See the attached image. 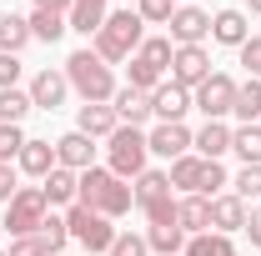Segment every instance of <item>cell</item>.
<instances>
[{
	"label": "cell",
	"mask_w": 261,
	"mask_h": 256,
	"mask_svg": "<svg viewBox=\"0 0 261 256\" xmlns=\"http://www.w3.org/2000/svg\"><path fill=\"white\" fill-rule=\"evenodd\" d=\"M75 201L91 206V211H100V216H126L130 201H136V191H130L116 171L91 166V171H81V196H75Z\"/></svg>",
	"instance_id": "1"
},
{
	"label": "cell",
	"mask_w": 261,
	"mask_h": 256,
	"mask_svg": "<svg viewBox=\"0 0 261 256\" xmlns=\"http://www.w3.org/2000/svg\"><path fill=\"white\" fill-rule=\"evenodd\" d=\"M141 15L136 10H116V15H106V25L96 31V56L106 65L111 61H130L136 50H141Z\"/></svg>",
	"instance_id": "2"
},
{
	"label": "cell",
	"mask_w": 261,
	"mask_h": 256,
	"mask_svg": "<svg viewBox=\"0 0 261 256\" xmlns=\"http://www.w3.org/2000/svg\"><path fill=\"white\" fill-rule=\"evenodd\" d=\"M65 81L86 100H111L116 96V75H111V65L100 61L96 50H75V56L65 61Z\"/></svg>",
	"instance_id": "3"
},
{
	"label": "cell",
	"mask_w": 261,
	"mask_h": 256,
	"mask_svg": "<svg viewBox=\"0 0 261 256\" xmlns=\"http://www.w3.org/2000/svg\"><path fill=\"white\" fill-rule=\"evenodd\" d=\"M106 141H111V171H116L121 181L146 171V151H151V141H146L136 126H116Z\"/></svg>",
	"instance_id": "4"
},
{
	"label": "cell",
	"mask_w": 261,
	"mask_h": 256,
	"mask_svg": "<svg viewBox=\"0 0 261 256\" xmlns=\"http://www.w3.org/2000/svg\"><path fill=\"white\" fill-rule=\"evenodd\" d=\"M65 226H70V236H75L86 251H111V241H116V231H111V216H100V211L81 206V201L70 206Z\"/></svg>",
	"instance_id": "5"
},
{
	"label": "cell",
	"mask_w": 261,
	"mask_h": 256,
	"mask_svg": "<svg viewBox=\"0 0 261 256\" xmlns=\"http://www.w3.org/2000/svg\"><path fill=\"white\" fill-rule=\"evenodd\" d=\"M40 221H45V196H40V186L10 196V206H5V226H10V236H35Z\"/></svg>",
	"instance_id": "6"
},
{
	"label": "cell",
	"mask_w": 261,
	"mask_h": 256,
	"mask_svg": "<svg viewBox=\"0 0 261 256\" xmlns=\"http://www.w3.org/2000/svg\"><path fill=\"white\" fill-rule=\"evenodd\" d=\"M231 100H236V81H231V75H216V70H211V75L196 86V106L206 111V121H221L231 111Z\"/></svg>",
	"instance_id": "7"
},
{
	"label": "cell",
	"mask_w": 261,
	"mask_h": 256,
	"mask_svg": "<svg viewBox=\"0 0 261 256\" xmlns=\"http://www.w3.org/2000/svg\"><path fill=\"white\" fill-rule=\"evenodd\" d=\"M211 75V56L201 50V45H176V56H171V81L176 86H201Z\"/></svg>",
	"instance_id": "8"
},
{
	"label": "cell",
	"mask_w": 261,
	"mask_h": 256,
	"mask_svg": "<svg viewBox=\"0 0 261 256\" xmlns=\"http://www.w3.org/2000/svg\"><path fill=\"white\" fill-rule=\"evenodd\" d=\"M166 25H171V35H176V45H201V35L211 31V15L196 10V5H181Z\"/></svg>",
	"instance_id": "9"
},
{
	"label": "cell",
	"mask_w": 261,
	"mask_h": 256,
	"mask_svg": "<svg viewBox=\"0 0 261 256\" xmlns=\"http://www.w3.org/2000/svg\"><path fill=\"white\" fill-rule=\"evenodd\" d=\"M151 111L161 116V126H176V121L191 111V96H186V86H176V81H171V86H156V91H151Z\"/></svg>",
	"instance_id": "10"
},
{
	"label": "cell",
	"mask_w": 261,
	"mask_h": 256,
	"mask_svg": "<svg viewBox=\"0 0 261 256\" xmlns=\"http://www.w3.org/2000/svg\"><path fill=\"white\" fill-rule=\"evenodd\" d=\"M91 156H96V146H91L86 131H70V136L56 141V161H61L65 171H91Z\"/></svg>",
	"instance_id": "11"
},
{
	"label": "cell",
	"mask_w": 261,
	"mask_h": 256,
	"mask_svg": "<svg viewBox=\"0 0 261 256\" xmlns=\"http://www.w3.org/2000/svg\"><path fill=\"white\" fill-rule=\"evenodd\" d=\"M146 141H151V151H156V156L181 161V156H186V146H191V131L176 121V126H156L151 136H146Z\"/></svg>",
	"instance_id": "12"
},
{
	"label": "cell",
	"mask_w": 261,
	"mask_h": 256,
	"mask_svg": "<svg viewBox=\"0 0 261 256\" xmlns=\"http://www.w3.org/2000/svg\"><path fill=\"white\" fill-rule=\"evenodd\" d=\"M65 91H70V81H65V70H40L31 81V100L35 106H45V111H56L65 100Z\"/></svg>",
	"instance_id": "13"
},
{
	"label": "cell",
	"mask_w": 261,
	"mask_h": 256,
	"mask_svg": "<svg viewBox=\"0 0 261 256\" xmlns=\"http://www.w3.org/2000/svg\"><path fill=\"white\" fill-rule=\"evenodd\" d=\"M211 226L226 236V231H241L246 226V201L241 196H211Z\"/></svg>",
	"instance_id": "14"
},
{
	"label": "cell",
	"mask_w": 261,
	"mask_h": 256,
	"mask_svg": "<svg viewBox=\"0 0 261 256\" xmlns=\"http://www.w3.org/2000/svg\"><path fill=\"white\" fill-rule=\"evenodd\" d=\"M40 196H45V206H65V201H75V196H81V176H75V171H65V166H56V171L45 176Z\"/></svg>",
	"instance_id": "15"
},
{
	"label": "cell",
	"mask_w": 261,
	"mask_h": 256,
	"mask_svg": "<svg viewBox=\"0 0 261 256\" xmlns=\"http://www.w3.org/2000/svg\"><path fill=\"white\" fill-rule=\"evenodd\" d=\"M65 25L81 35H96L106 25V0H70V15H65Z\"/></svg>",
	"instance_id": "16"
},
{
	"label": "cell",
	"mask_w": 261,
	"mask_h": 256,
	"mask_svg": "<svg viewBox=\"0 0 261 256\" xmlns=\"http://www.w3.org/2000/svg\"><path fill=\"white\" fill-rule=\"evenodd\" d=\"M56 166H61V161H56V146H50V141H25V146H20V171H31V176L45 181Z\"/></svg>",
	"instance_id": "17"
},
{
	"label": "cell",
	"mask_w": 261,
	"mask_h": 256,
	"mask_svg": "<svg viewBox=\"0 0 261 256\" xmlns=\"http://www.w3.org/2000/svg\"><path fill=\"white\" fill-rule=\"evenodd\" d=\"M176 226L191 231V236H201V231L211 226V201H206V196H186V201H176Z\"/></svg>",
	"instance_id": "18"
},
{
	"label": "cell",
	"mask_w": 261,
	"mask_h": 256,
	"mask_svg": "<svg viewBox=\"0 0 261 256\" xmlns=\"http://www.w3.org/2000/svg\"><path fill=\"white\" fill-rule=\"evenodd\" d=\"M116 121H121V126H141V121H146V116H151V96H146V91H116Z\"/></svg>",
	"instance_id": "19"
},
{
	"label": "cell",
	"mask_w": 261,
	"mask_h": 256,
	"mask_svg": "<svg viewBox=\"0 0 261 256\" xmlns=\"http://www.w3.org/2000/svg\"><path fill=\"white\" fill-rule=\"evenodd\" d=\"M116 126H121L116 121V106H106V100H86L81 106V131L86 136H111Z\"/></svg>",
	"instance_id": "20"
},
{
	"label": "cell",
	"mask_w": 261,
	"mask_h": 256,
	"mask_svg": "<svg viewBox=\"0 0 261 256\" xmlns=\"http://www.w3.org/2000/svg\"><path fill=\"white\" fill-rule=\"evenodd\" d=\"M191 146L201 151V161H216V156H226V151H231V131L221 126V121H206L201 136H191Z\"/></svg>",
	"instance_id": "21"
},
{
	"label": "cell",
	"mask_w": 261,
	"mask_h": 256,
	"mask_svg": "<svg viewBox=\"0 0 261 256\" xmlns=\"http://www.w3.org/2000/svg\"><path fill=\"white\" fill-rule=\"evenodd\" d=\"M211 35H216L221 45H236V50L251 40V35H246V15H241V10H221V15L211 20Z\"/></svg>",
	"instance_id": "22"
},
{
	"label": "cell",
	"mask_w": 261,
	"mask_h": 256,
	"mask_svg": "<svg viewBox=\"0 0 261 256\" xmlns=\"http://www.w3.org/2000/svg\"><path fill=\"white\" fill-rule=\"evenodd\" d=\"M186 256H236V246H231V236H221V231H201V236L186 241Z\"/></svg>",
	"instance_id": "23"
},
{
	"label": "cell",
	"mask_w": 261,
	"mask_h": 256,
	"mask_svg": "<svg viewBox=\"0 0 261 256\" xmlns=\"http://www.w3.org/2000/svg\"><path fill=\"white\" fill-rule=\"evenodd\" d=\"M231 111H236L246 126H251V121L261 116V81H256V75H251L246 86H236V100H231Z\"/></svg>",
	"instance_id": "24"
},
{
	"label": "cell",
	"mask_w": 261,
	"mask_h": 256,
	"mask_svg": "<svg viewBox=\"0 0 261 256\" xmlns=\"http://www.w3.org/2000/svg\"><path fill=\"white\" fill-rule=\"evenodd\" d=\"M231 151L246 161V166H261V126H241V131H231Z\"/></svg>",
	"instance_id": "25"
},
{
	"label": "cell",
	"mask_w": 261,
	"mask_h": 256,
	"mask_svg": "<svg viewBox=\"0 0 261 256\" xmlns=\"http://www.w3.org/2000/svg\"><path fill=\"white\" fill-rule=\"evenodd\" d=\"M31 106H35L31 91H15V86H10V91H0V126H20V116H25Z\"/></svg>",
	"instance_id": "26"
},
{
	"label": "cell",
	"mask_w": 261,
	"mask_h": 256,
	"mask_svg": "<svg viewBox=\"0 0 261 256\" xmlns=\"http://www.w3.org/2000/svg\"><path fill=\"white\" fill-rule=\"evenodd\" d=\"M161 196H171V176H161V171H141V176H136V201H141V206H151V201H161Z\"/></svg>",
	"instance_id": "27"
},
{
	"label": "cell",
	"mask_w": 261,
	"mask_h": 256,
	"mask_svg": "<svg viewBox=\"0 0 261 256\" xmlns=\"http://www.w3.org/2000/svg\"><path fill=\"white\" fill-rule=\"evenodd\" d=\"M201 166H206L201 156H181V161H171V186H181V191H191V196H196V186H201Z\"/></svg>",
	"instance_id": "28"
},
{
	"label": "cell",
	"mask_w": 261,
	"mask_h": 256,
	"mask_svg": "<svg viewBox=\"0 0 261 256\" xmlns=\"http://www.w3.org/2000/svg\"><path fill=\"white\" fill-rule=\"evenodd\" d=\"M25 40H31V20H20V15H0V45H5V56H15Z\"/></svg>",
	"instance_id": "29"
},
{
	"label": "cell",
	"mask_w": 261,
	"mask_h": 256,
	"mask_svg": "<svg viewBox=\"0 0 261 256\" xmlns=\"http://www.w3.org/2000/svg\"><path fill=\"white\" fill-rule=\"evenodd\" d=\"M65 31H70V25H65V15H56V10H35L31 15V35L35 40H61Z\"/></svg>",
	"instance_id": "30"
},
{
	"label": "cell",
	"mask_w": 261,
	"mask_h": 256,
	"mask_svg": "<svg viewBox=\"0 0 261 256\" xmlns=\"http://www.w3.org/2000/svg\"><path fill=\"white\" fill-rule=\"evenodd\" d=\"M181 236H186L181 226H151V231H146V246L161 251V256H176L181 251Z\"/></svg>",
	"instance_id": "31"
},
{
	"label": "cell",
	"mask_w": 261,
	"mask_h": 256,
	"mask_svg": "<svg viewBox=\"0 0 261 256\" xmlns=\"http://www.w3.org/2000/svg\"><path fill=\"white\" fill-rule=\"evenodd\" d=\"M161 65H151L146 56H130V91H156Z\"/></svg>",
	"instance_id": "32"
},
{
	"label": "cell",
	"mask_w": 261,
	"mask_h": 256,
	"mask_svg": "<svg viewBox=\"0 0 261 256\" xmlns=\"http://www.w3.org/2000/svg\"><path fill=\"white\" fill-rule=\"evenodd\" d=\"M35 236H40V241H45V251L56 256L65 246V241H70V226L65 221H56V216H45V221H40V231H35Z\"/></svg>",
	"instance_id": "33"
},
{
	"label": "cell",
	"mask_w": 261,
	"mask_h": 256,
	"mask_svg": "<svg viewBox=\"0 0 261 256\" xmlns=\"http://www.w3.org/2000/svg\"><path fill=\"white\" fill-rule=\"evenodd\" d=\"M221 186H226V171H221V161H206V166H201V186H196V196H206V201H211Z\"/></svg>",
	"instance_id": "34"
},
{
	"label": "cell",
	"mask_w": 261,
	"mask_h": 256,
	"mask_svg": "<svg viewBox=\"0 0 261 256\" xmlns=\"http://www.w3.org/2000/svg\"><path fill=\"white\" fill-rule=\"evenodd\" d=\"M141 211H146V221H151V226H176V201H171V196L151 201V206H141Z\"/></svg>",
	"instance_id": "35"
},
{
	"label": "cell",
	"mask_w": 261,
	"mask_h": 256,
	"mask_svg": "<svg viewBox=\"0 0 261 256\" xmlns=\"http://www.w3.org/2000/svg\"><path fill=\"white\" fill-rule=\"evenodd\" d=\"M146 251H151V246H146V236H130V231H126V236H116V241H111V251H106V256H146Z\"/></svg>",
	"instance_id": "36"
},
{
	"label": "cell",
	"mask_w": 261,
	"mask_h": 256,
	"mask_svg": "<svg viewBox=\"0 0 261 256\" xmlns=\"http://www.w3.org/2000/svg\"><path fill=\"white\" fill-rule=\"evenodd\" d=\"M136 15H141V20H171V15H176V0H141V10H136Z\"/></svg>",
	"instance_id": "37"
},
{
	"label": "cell",
	"mask_w": 261,
	"mask_h": 256,
	"mask_svg": "<svg viewBox=\"0 0 261 256\" xmlns=\"http://www.w3.org/2000/svg\"><path fill=\"white\" fill-rule=\"evenodd\" d=\"M236 196H241V201H251V196H261V166H246V171L236 176Z\"/></svg>",
	"instance_id": "38"
},
{
	"label": "cell",
	"mask_w": 261,
	"mask_h": 256,
	"mask_svg": "<svg viewBox=\"0 0 261 256\" xmlns=\"http://www.w3.org/2000/svg\"><path fill=\"white\" fill-rule=\"evenodd\" d=\"M20 146H25V136H20V126H0V161L20 156Z\"/></svg>",
	"instance_id": "39"
},
{
	"label": "cell",
	"mask_w": 261,
	"mask_h": 256,
	"mask_svg": "<svg viewBox=\"0 0 261 256\" xmlns=\"http://www.w3.org/2000/svg\"><path fill=\"white\" fill-rule=\"evenodd\" d=\"M241 65H246V70L261 81V35H251V40L241 45Z\"/></svg>",
	"instance_id": "40"
},
{
	"label": "cell",
	"mask_w": 261,
	"mask_h": 256,
	"mask_svg": "<svg viewBox=\"0 0 261 256\" xmlns=\"http://www.w3.org/2000/svg\"><path fill=\"white\" fill-rule=\"evenodd\" d=\"M10 256H50V251H45V241H40V236H15Z\"/></svg>",
	"instance_id": "41"
},
{
	"label": "cell",
	"mask_w": 261,
	"mask_h": 256,
	"mask_svg": "<svg viewBox=\"0 0 261 256\" xmlns=\"http://www.w3.org/2000/svg\"><path fill=\"white\" fill-rule=\"evenodd\" d=\"M15 75H20V61L0 50V91H10V86H15Z\"/></svg>",
	"instance_id": "42"
},
{
	"label": "cell",
	"mask_w": 261,
	"mask_h": 256,
	"mask_svg": "<svg viewBox=\"0 0 261 256\" xmlns=\"http://www.w3.org/2000/svg\"><path fill=\"white\" fill-rule=\"evenodd\" d=\"M10 196H15V171H10V161H0V201L10 206Z\"/></svg>",
	"instance_id": "43"
},
{
	"label": "cell",
	"mask_w": 261,
	"mask_h": 256,
	"mask_svg": "<svg viewBox=\"0 0 261 256\" xmlns=\"http://www.w3.org/2000/svg\"><path fill=\"white\" fill-rule=\"evenodd\" d=\"M246 236H251V246H261V206L246 211Z\"/></svg>",
	"instance_id": "44"
},
{
	"label": "cell",
	"mask_w": 261,
	"mask_h": 256,
	"mask_svg": "<svg viewBox=\"0 0 261 256\" xmlns=\"http://www.w3.org/2000/svg\"><path fill=\"white\" fill-rule=\"evenodd\" d=\"M35 10H56V15H65V10H70V0H35Z\"/></svg>",
	"instance_id": "45"
},
{
	"label": "cell",
	"mask_w": 261,
	"mask_h": 256,
	"mask_svg": "<svg viewBox=\"0 0 261 256\" xmlns=\"http://www.w3.org/2000/svg\"><path fill=\"white\" fill-rule=\"evenodd\" d=\"M246 5H251V10H256V15H261V0H246Z\"/></svg>",
	"instance_id": "46"
}]
</instances>
